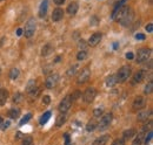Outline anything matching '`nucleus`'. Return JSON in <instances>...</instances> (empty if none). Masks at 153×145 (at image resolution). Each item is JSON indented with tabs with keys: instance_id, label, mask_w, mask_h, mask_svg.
Masks as SVG:
<instances>
[{
	"instance_id": "nucleus-1",
	"label": "nucleus",
	"mask_w": 153,
	"mask_h": 145,
	"mask_svg": "<svg viewBox=\"0 0 153 145\" xmlns=\"http://www.w3.org/2000/svg\"><path fill=\"white\" fill-rule=\"evenodd\" d=\"M130 76H131V68L127 67V66H124V67H121L120 69L118 70L117 75H115V79H117V82L123 83V82H125Z\"/></svg>"
},
{
	"instance_id": "nucleus-2",
	"label": "nucleus",
	"mask_w": 153,
	"mask_h": 145,
	"mask_svg": "<svg viewBox=\"0 0 153 145\" xmlns=\"http://www.w3.org/2000/svg\"><path fill=\"white\" fill-rule=\"evenodd\" d=\"M151 55V49L150 48H141L137 53V62L138 63H144L150 59Z\"/></svg>"
},
{
	"instance_id": "nucleus-3",
	"label": "nucleus",
	"mask_w": 153,
	"mask_h": 145,
	"mask_svg": "<svg viewBox=\"0 0 153 145\" xmlns=\"http://www.w3.org/2000/svg\"><path fill=\"white\" fill-rule=\"evenodd\" d=\"M112 118H113L112 114H106V115H104L103 118H101L100 122L98 123L97 128H98L99 130H106L108 126H110L111 122H112Z\"/></svg>"
},
{
	"instance_id": "nucleus-4",
	"label": "nucleus",
	"mask_w": 153,
	"mask_h": 145,
	"mask_svg": "<svg viewBox=\"0 0 153 145\" xmlns=\"http://www.w3.org/2000/svg\"><path fill=\"white\" fill-rule=\"evenodd\" d=\"M34 32H36V21H34V19H30L25 25L24 34L26 38H32Z\"/></svg>"
},
{
	"instance_id": "nucleus-5",
	"label": "nucleus",
	"mask_w": 153,
	"mask_h": 145,
	"mask_svg": "<svg viewBox=\"0 0 153 145\" xmlns=\"http://www.w3.org/2000/svg\"><path fill=\"white\" fill-rule=\"evenodd\" d=\"M95 95H97V91L94 88H87L86 90L84 91L82 94V98H84V102L85 103H91L93 102V100L95 98Z\"/></svg>"
},
{
	"instance_id": "nucleus-6",
	"label": "nucleus",
	"mask_w": 153,
	"mask_h": 145,
	"mask_svg": "<svg viewBox=\"0 0 153 145\" xmlns=\"http://www.w3.org/2000/svg\"><path fill=\"white\" fill-rule=\"evenodd\" d=\"M72 103H73L72 96H71V95H67V96L60 102V104H59V110H60V112H66V111L71 108Z\"/></svg>"
},
{
	"instance_id": "nucleus-7",
	"label": "nucleus",
	"mask_w": 153,
	"mask_h": 145,
	"mask_svg": "<svg viewBox=\"0 0 153 145\" xmlns=\"http://www.w3.org/2000/svg\"><path fill=\"white\" fill-rule=\"evenodd\" d=\"M132 19H133V12L130 8H126L125 12H124V14L121 15V18L119 20H120V24L123 26H128L131 24Z\"/></svg>"
},
{
	"instance_id": "nucleus-8",
	"label": "nucleus",
	"mask_w": 153,
	"mask_h": 145,
	"mask_svg": "<svg viewBox=\"0 0 153 145\" xmlns=\"http://www.w3.org/2000/svg\"><path fill=\"white\" fill-rule=\"evenodd\" d=\"M90 76H91V70H90L89 68H84V69L81 70V72L79 74L78 79H77V82H78L79 84H82V83L87 82V81L90 80Z\"/></svg>"
},
{
	"instance_id": "nucleus-9",
	"label": "nucleus",
	"mask_w": 153,
	"mask_h": 145,
	"mask_svg": "<svg viewBox=\"0 0 153 145\" xmlns=\"http://www.w3.org/2000/svg\"><path fill=\"white\" fill-rule=\"evenodd\" d=\"M58 80H59V75L58 74H51V75H48L47 79H46V82H45L46 88H48V89L54 88L57 85V83H58Z\"/></svg>"
},
{
	"instance_id": "nucleus-10",
	"label": "nucleus",
	"mask_w": 153,
	"mask_h": 145,
	"mask_svg": "<svg viewBox=\"0 0 153 145\" xmlns=\"http://www.w3.org/2000/svg\"><path fill=\"white\" fill-rule=\"evenodd\" d=\"M146 76V70H138L137 72L134 74L133 79H132V84H137V83H140Z\"/></svg>"
},
{
	"instance_id": "nucleus-11",
	"label": "nucleus",
	"mask_w": 153,
	"mask_h": 145,
	"mask_svg": "<svg viewBox=\"0 0 153 145\" xmlns=\"http://www.w3.org/2000/svg\"><path fill=\"white\" fill-rule=\"evenodd\" d=\"M145 105H146V100L144 97H141V96L137 97L134 100V102H133V109H134V110H140V109L145 108Z\"/></svg>"
},
{
	"instance_id": "nucleus-12",
	"label": "nucleus",
	"mask_w": 153,
	"mask_h": 145,
	"mask_svg": "<svg viewBox=\"0 0 153 145\" xmlns=\"http://www.w3.org/2000/svg\"><path fill=\"white\" fill-rule=\"evenodd\" d=\"M101 36H103V35H101V33H94V34H92L91 38L89 39V45L92 46V47L97 46L100 42V40H101Z\"/></svg>"
},
{
	"instance_id": "nucleus-13",
	"label": "nucleus",
	"mask_w": 153,
	"mask_h": 145,
	"mask_svg": "<svg viewBox=\"0 0 153 145\" xmlns=\"http://www.w3.org/2000/svg\"><path fill=\"white\" fill-rule=\"evenodd\" d=\"M62 16H64V11L61 8H56L52 13V20L54 22H58L62 19Z\"/></svg>"
},
{
	"instance_id": "nucleus-14",
	"label": "nucleus",
	"mask_w": 153,
	"mask_h": 145,
	"mask_svg": "<svg viewBox=\"0 0 153 145\" xmlns=\"http://www.w3.org/2000/svg\"><path fill=\"white\" fill-rule=\"evenodd\" d=\"M108 139H110V136H108V135L100 136L99 138H97V139L92 143V145H106V143L108 142Z\"/></svg>"
},
{
	"instance_id": "nucleus-15",
	"label": "nucleus",
	"mask_w": 153,
	"mask_h": 145,
	"mask_svg": "<svg viewBox=\"0 0 153 145\" xmlns=\"http://www.w3.org/2000/svg\"><path fill=\"white\" fill-rule=\"evenodd\" d=\"M47 7H48V1L47 0H44V1L41 3L40 7H39V16L40 18H44L47 13Z\"/></svg>"
},
{
	"instance_id": "nucleus-16",
	"label": "nucleus",
	"mask_w": 153,
	"mask_h": 145,
	"mask_svg": "<svg viewBox=\"0 0 153 145\" xmlns=\"http://www.w3.org/2000/svg\"><path fill=\"white\" fill-rule=\"evenodd\" d=\"M8 98V91L6 89H0V106H3Z\"/></svg>"
},
{
	"instance_id": "nucleus-17",
	"label": "nucleus",
	"mask_w": 153,
	"mask_h": 145,
	"mask_svg": "<svg viewBox=\"0 0 153 145\" xmlns=\"http://www.w3.org/2000/svg\"><path fill=\"white\" fill-rule=\"evenodd\" d=\"M65 122H66V114H65V112H61V114L57 117V119H56V125H57V126H61V125L65 124Z\"/></svg>"
},
{
	"instance_id": "nucleus-18",
	"label": "nucleus",
	"mask_w": 153,
	"mask_h": 145,
	"mask_svg": "<svg viewBox=\"0 0 153 145\" xmlns=\"http://www.w3.org/2000/svg\"><path fill=\"white\" fill-rule=\"evenodd\" d=\"M78 11V4L77 3H71L69 5V7H67V13L71 14V15H74Z\"/></svg>"
},
{
	"instance_id": "nucleus-19",
	"label": "nucleus",
	"mask_w": 153,
	"mask_h": 145,
	"mask_svg": "<svg viewBox=\"0 0 153 145\" xmlns=\"http://www.w3.org/2000/svg\"><path fill=\"white\" fill-rule=\"evenodd\" d=\"M19 115H20V110H19L18 108H12L11 110L8 111V116H10L11 118H13V119L18 118V117H19Z\"/></svg>"
},
{
	"instance_id": "nucleus-20",
	"label": "nucleus",
	"mask_w": 153,
	"mask_h": 145,
	"mask_svg": "<svg viewBox=\"0 0 153 145\" xmlns=\"http://www.w3.org/2000/svg\"><path fill=\"white\" fill-rule=\"evenodd\" d=\"M51 114H52V112H51V111H46L41 117H40V119H39V123L41 124V125H45L47 122H48V119L51 118Z\"/></svg>"
},
{
	"instance_id": "nucleus-21",
	"label": "nucleus",
	"mask_w": 153,
	"mask_h": 145,
	"mask_svg": "<svg viewBox=\"0 0 153 145\" xmlns=\"http://www.w3.org/2000/svg\"><path fill=\"white\" fill-rule=\"evenodd\" d=\"M36 88H37V82H36L34 80H31V81H28V83H27L26 91H27V93H32Z\"/></svg>"
},
{
	"instance_id": "nucleus-22",
	"label": "nucleus",
	"mask_w": 153,
	"mask_h": 145,
	"mask_svg": "<svg viewBox=\"0 0 153 145\" xmlns=\"http://www.w3.org/2000/svg\"><path fill=\"white\" fill-rule=\"evenodd\" d=\"M19 74H20L19 69L14 67V68H12V69L10 70V79H11V80H15V79H18Z\"/></svg>"
},
{
	"instance_id": "nucleus-23",
	"label": "nucleus",
	"mask_w": 153,
	"mask_h": 145,
	"mask_svg": "<svg viewBox=\"0 0 153 145\" xmlns=\"http://www.w3.org/2000/svg\"><path fill=\"white\" fill-rule=\"evenodd\" d=\"M117 84V79H115V76L114 75H111V76H108L107 79H106V85L107 87H114Z\"/></svg>"
},
{
	"instance_id": "nucleus-24",
	"label": "nucleus",
	"mask_w": 153,
	"mask_h": 145,
	"mask_svg": "<svg viewBox=\"0 0 153 145\" xmlns=\"http://www.w3.org/2000/svg\"><path fill=\"white\" fill-rule=\"evenodd\" d=\"M135 135V131L133 130V129H130V130H126V131H124V140H127V139H131L133 136Z\"/></svg>"
},
{
	"instance_id": "nucleus-25",
	"label": "nucleus",
	"mask_w": 153,
	"mask_h": 145,
	"mask_svg": "<svg viewBox=\"0 0 153 145\" xmlns=\"http://www.w3.org/2000/svg\"><path fill=\"white\" fill-rule=\"evenodd\" d=\"M143 142H144V132H139L133 142V145H141Z\"/></svg>"
},
{
	"instance_id": "nucleus-26",
	"label": "nucleus",
	"mask_w": 153,
	"mask_h": 145,
	"mask_svg": "<svg viewBox=\"0 0 153 145\" xmlns=\"http://www.w3.org/2000/svg\"><path fill=\"white\" fill-rule=\"evenodd\" d=\"M150 116H151V111H150V112H147V111H143V112L138 114V119H139V121H146Z\"/></svg>"
},
{
	"instance_id": "nucleus-27",
	"label": "nucleus",
	"mask_w": 153,
	"mask_h": 145,
	"mask_svg": "<svg viewBox=\"0 0 153 145\" xmlns=\"http://www.w3.org/2000/svg\"><path fill=\"white\" fill-rule=\"evenodd\" d=\"M51 51H52V48H51V46H49V45H46V46L43 47L41 54H43V56H47Z\"/></svg>"
},
{
	"instance_id": "nucleus-28",
	"label": "nucleus",
	"mask_w": 153,
	"mask_h": 145,
	"mask_svg": "<svg viewBox=\"0 0 153 145\" xmlns=\"http://www.w3.org/2000/svg\"><path fill=\"white\" fill-rule=\"evenodd\" d=\"M87 58V51L86 50H81V51H79L78 53V55H77V59L79 60V61H82V60H85Z\"/></svg>"
},
{
	"instance_id": "nucleus-29",
	"label": "nucleus",
	"mask_w": 153,
	"mask_h": 145,
	"mask_svg": "<svg viewBox=\"0 0 153 145\" xmlns=\"http://www.w3.org/2000/svg\"><path fill=\"white\" fill-rule=\"evenodd\" d=\"M95 128H97V123L93 122V121L89 122V124L86 125V130H87V131H92V130H94Z\"/></svg>"
},
{
	"instance_id": "nucleus-30",
	"label": "nucleus",
	"mask_w": 153,
	"mask_h": 145,
	"mask_svg": "<svg viewBox=\"0 0 153 145\" xmlns=\"http://www.w3.org/2000/svg\"><path fill=\"white\" fill-rule=\"evenodd\" d=\"M152 137H153V132H152V130H150V131H148V133H147V136L144 138V144H145V145H147V144L152 140Z\"/></svg>"
},
{
	"instance_id": "nucleus-31",
	"label": "nucleus",
	"mask_w": 153,
	"mask_h": 145,
	"mask_svg": "<svg viewBox=\"0 0 153 145\" xmlns=\"http://www.w3.org/2000/svg\"><path fill=\"white\" fill-rule=\"evenodd\" d=\"M152 89H153V83H152V81H151V82L145 87V90H144V91H145L146 95H148V94L152 93Z\"/></svg>"
},
{
	"instance_id": "nucleus-32",
	"label": "nucleus",
	"mask_w": 153,
	"mask_h": 145,
	"mask_svg": "<svg viewBox=\"0 0 153 145\" xmlns=\"http://www.w3.org/2000/svg\"><path fill=\"white\" fill-rule=\"evenodd\" d=\"M32 142H33V139H32L31 136H25L24 139H23V144H24V145H31Z\"/></svg>"
},
{
	"instance_id": "nucleus-33",
	"label": "nucleus",
	"mask_w": 153,
	"mask_h": 145,
	"mask_svg": "<svg viewBox=\"0 0 153 145\" xmlns=\"http://www.w3.org/2000/svg\"><path fill=\"white\" fill-rule=\"evenodd\" d=\"M31 118H32V115H31V114H27L26 116H24V117H23V119L20 121V123H19V124H20V125H24V124H25V123H27Z\"/></svg>"
},
{
	"instance_id": "nucleus-34",
	"label": "nucleus",
	"mask_w": 153,
	"mask_h": 145,
	"mask_svg": "<svg viewBox=\"0 0 153 145\" xmlns=\"http://www.w3.org/2000/svg\"><path fill=\"white\" fill-rule=\"evenodd\" d=\"M77 67H78V66H73L72 68H70V69H69V71H67V76L74 75V72H75V70H77Z\"/></svg>"
},
{
	"instance_id": "nucleus-35",
	"label": "nucleus",
	"mask_w": 153,
	"mask_h": 145,
	"mask_svg": "<svg viewBox=\"0 0 153 145\" xmlns=\"http://www.w3.org/2000/svg\"><path fill=\"white\" fill-rule=\"evenodd\" d=\"M112 145H125V140H124L123 138H120V139H115V140L112 143Z\"/></svg>"
},
{
	"instance_id": "nucleus-36",
	"label": "nucleus",
	"mask_w": 153,
	"mask_h": 145,
	"mask_svg": "<svg viewBox=\"0 0 153 145\" xmlns=\"http://www.w3.org/2000/svg\"><path fill=\"white\" fill-rule=\"evenodd\" d=\"M49 103H51V97H49L48 95L44 96V98H43V104L47 105V104H49Z\"/></svg>"
},
{
	"instance_id": "nucleus-37",
	"label": "nucleus",
	"mask_w": 153,
	"mask_h": 145,
	"mask_svg": "<svg viewBox=\"0 0 153 145\" xmlns=\"http://www.w3.org/2000/svg\"><path fill=\"white\" fill-rule=\"evenodd\" d=\"M10 124H11V122H10V121H6V122H3L0 126H1V129H3V130H6V129L8 128V126H10Z\"/></svg>"
},
{
	"instance_id": "nucleus-38",
	"label": "nucleus",
	"mask_w": 153,
	"mask_h": 145,
	"mask_svg": "<svg viewBox=\"0 0 153 145\" xmlns=\"http://www.w3.org/2000/svg\"><path fill=\"white\" fill-rule=\"evenodd\" d=\"M80 95H81V93L79 91V90H77V91H74V93H73V95H71V96H72V100L74 101V100L79 98V97H80Z\"/></svg>"
},
{
	"instance_id": "nucleus-39",
	"label": "nucleus",
	"mask_w": 153,
	"mask_h": 145,
	"mask_svg": "<svg viewBox=\"0 0 153 145\" xmlns=\"http://www.w3.org/2000/svg\"><path fill=\"white\" fill-rule=\"evenodd\" d=\"M135 39L137 40H145V34H141V33H137L135 34Z\"/></svg>"
},
{
	"instance_id": "nucleus-40",
	"label": "nucleus",
	"mask_w": 153,
	"mask_h": 145,
	"mask_svg": "<svg viewBox=\"0 0 153 145\" xmlns=\"http://www.w3.org/2000/svg\"><path fill=\"white\" fill-rule=\"evenodd\" d=\"M101 114H103V109H95V110L93 111V115H94L95 117H99Z\"/></svg>"
},
{
	"instance_id": "nucleus-41",
	"label": "nucleus",
	"mask_w": 153,
	"mask_h": 145,
	"mask_svg": "<svg viewBox=\"0 0 153 145\" xmlns=\"http://www.w3.org/2000/svg\"><path fill=\"white\" fill-rule=\"evenodd\" d=\"M152 126H153V124H152V122H148V124H145L144 125V130H147L148 129V131L152 129Z\"/></svg>"
},
{
	"instance_id": "nucleus-42",
	"label": "nucleus",
	"mask_w": 153,
	"mask_h": 145,
	"mask_svg": "<svg viewBox=\"0 0 153 145\" xmlns=\"http://www.w3.org/2000/svg\"><path fill=\"white\" fill-rule=\"evenodd\" d=\"M21 97H23L21 94H16V95L14 96V102H15V103H18V102L21 100Z\"/></svg>"
},
{
	"instance_id": "nucleus-43",
	"label": "nucleus",
	"mask_w": 153,
	"mask_h": 145,
	"mask_svg": "<svg viewBox=\"0 0 153 145\" xmlns=\"http://www.w3.org/2000/svg\"><path fill=\"white\" fill-rule=\"evenodd\" d=\"M126 59H127V60H133V59H134V54L131 53V51H130V53H126Z\"/></svg>"
},
{
	"instance_id": "nucleus-44",
	"label": "nucleus",
	"mask_w": 153,
	"mask_h": 145,
	"mask_svg": "<svg viewBox=\"0 0 153 145\" xmlns=\"http://www.w3.org/2000/svg\"><path fill=\"white\" fill-rule=\"evenodd\" d=\"M64 137H65V144L71 143V139H70V135H69V133H65Z\"/></svg>"
},
{
	"instance_id": "nucleus-45",
	"label": "nucleus",
	"mask_w": 153,
	"mask_h": 145,
	"mask_svg": "<svg viewBox=\"0 0 153 145\" xmlns=\"http://www.w3.org/2000/svg\"><path fill=\"white\" fill-rule=\"evenodd\" d=\"M146 30H147L148 33H151V32L153 30V25H152V24H148V25H146Z\"/></svg>"
},
{
	"instance_id": "nucleus-46",
	"label": "nucleus",
	"mask_w": 153,
	"mask_h": 145,
	"mask_svg": "<svg viewBox=\"0 0 153 145\" xmlns=\"http://www.w3.org/2000/svg\"><path fill=\"white\" fill-rule=\"evenodd\" d=\"M54 3H56L57 5H62V4L65 3V0H54Z\"/></svg>"
},
{
	"instance_id": "nucleus-47",
	"label": "nucleus",
	"mask_w": 153,
	"mask_h": 145,
	"mask_svg": "<svg viewBox=\"0 0 153 145\" xmlns=\"http://www.w3.org/2000/svg\"><path fill=\"white\" fill-rule=\"evenodd\" d=\"M21 34H23V29H21V28H18V29H16V35L20 36Z\"/></svg>"
},
{
	"instance_id": "nucleus-48",
	"label": "nucleus",
	"mask_w": 153,
	"mask_h": 145,
	"mask_svg": "<svg viewBox=\"0 0 153 145\" xmlns=\"http://www.w3.org/2000/svg\"><path fill=\"white\" fill-rule=\"evenodd\" d=\"M20 137H23V133H21V132L19 131L18 133H16V137H15V138H20Z\"/></svg>"
},
{
	"instance_id": "nucleus-49",
	"label": "nucleus",
	"mask_w": 153,
	"mask_h": 145,
	"mask_svg": "<svg viewBox=\"0 0 153 145\" xmlns=\"http://www.w3.org/2000/svg\"><path fill=\"white\" fill-rule=\"evenodd\" d=\"M118 46H119L118 42H114V43H113V48H114V49H118Z\"/></svg>"
},
{
	"instance_id": "nucleus-50",
	"label": "nucleus",
	"mask_w": 153,
	"mask_h": 145,
	"mask_svg": "<svg viewBox=\"0 0 153 145\" xmlns=\"http://www.w3.org/2000/svg\"><path fill=\"white\" fill-rule=\"evenodd\" d=\"M60 60H61V56H57V59L54 60V62H59Z\"/></svg>"
},
{
	"instance_id": "nucleus-51",
	"label": "nucleus",
	"mask_w": 153,
	"mask_h": 145,
	"mask_svg": "<svg viewBox=\"0 0 153 145\" xmlns=\"http://www.w3.org/2000/svg\"><path fill=\"white\" fill-rule=\"evenodd\" d=\"M3 122H4V119H3L1 117H0V125H1V123H3Z\"/></svg>"
},
{
	"instance_id": "nucleus-52",
	"label": "nucleus",
	"mask_w": 153,
	"mask_h": 145,
	"mask_svg": "<svg viewBox=\"0 0 153 145\" xmlns=\"http://www.w3.org/2000/svg\"><path fill=\"white\" fill-rule=\"evenodd\" d=\"M65 145H73L72 143H69V144H65Z\"/></svg>"
},
{
	"instance_id": "nucleus-53",
	"label": "nucleus",
	"mask_w": 153,
	"mask_h": 145,
	"mask_svg": "<svg viewBox=\"0 0 153 145\" xmlns=\"http://www.w3.org/2000/svg\"><path fill=\"white\" fill-rule=\"evenodd\" d=\"M0 74H1V69H0Z\"/></svg>"
},
{
	"instance_id": "nucleus-54",
	"label": "nucleus",
	"mask_w": 153,
	"mask_h": 145,
	"mask_svg": "<svg viewBox=\"0 0 153 145\" xmlns=\"http://www.w3.org/2000/svg\"><path fill=\"white\" fill-rule=\"evenodd\" d=\"M0 1H1V0H0Z\"/></svg>"
}]
</instances>
